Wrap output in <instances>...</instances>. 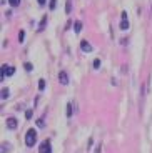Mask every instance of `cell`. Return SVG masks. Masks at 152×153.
<instances>
[{"instance_id": "cell-1", "label": "cell", "mask_w": 152, "mask_h": 153, "mask_svg": "<svg viewBox=\"0 0 152 153\" xmlns=\"http://www.w3.org/2000/svg\"><path fill=\"white\" fill-rule=\"evenodd\" d=\"M35 142H37V130H35V128H30V130L25 133V145L34 146Z\"/></svg>"}, {"instance_id": "cell-2", "label": "cell", "mask_w": 152, "mask_h": 153, "mask_svg": "<svg viewBox=\"0 0 152 153\" xmlns=\"http://www.w3.org/2000/svg\"><path fill=\"white\" fill-rule=\"evenodd\" d=\"M38 153H52V145H50L49 140L40 143V148H38Z\"/></svg>"}, {"instance_id": "cell-3", "label": "cell", "mask_w": 152, "mask_h": 153, "mask_svg": "<svg viewBox=\"0 0 152 153\" xmlns=\"http://www.w3.org/2000/svg\"><path fill=\"white\" fill-rule=\"evenodd\" d=\"M120 30H129V19H127V12H122V20H120Z\"/></svg>"}, {"instance_id": "cell-4", "label": "cell", "mask_w": 152, "mask_h": 153, "mask_svg": "<svg viewBox=\"0 0 152 153\" xmlns=\"http://www.w3.org/2000/svg\"><path fill=\"white\" fill-rule=\"evenodd\" d=\"M5 123H7V128H8V130H15V128H17V123H19V122H17L14 117H8V118L5 120Z\"/></svg>"}, {"instance_id": "cell-5", "label": "cell", "mask_w": 152, "mask_h": 153, "mask_svg": "<svg viewBox=\"0 0 152 153\" xmlns=\"http://www.w3.org/2000/svg\"><path fill=\"white\" fill-rule=\"evenodd\" d=\"M14 73H15V68H14V67H7V65H4L2 67V78H5V75H14Z\"/></svg>"}, {"instance_id": "cell-6", "label": "cell", "mask_w": 152, "mask_h": 153, "mask_svg": "<svg viewBox=\"0 0 152 153\" xmlns=\"http://www.w3.org/2000/svg\"><path fill=\"white\" fill-rule=\"evenodd\" d=\"M80 48H82V52H85V53H90L92 52V45L87 40H82V42H80Z\"/></svg>"}, {"instance_id": "cell-7", "label": "cell", "mask_w": 152, "mask_h": 153, "mask_svg": "<svg viewBox=\"0 0 152 153\" xmlns=\"http://www.w3.org/2000/svg\"><path fill=\"white\" fill-rule=\"evenodd\" d=\"M59 82H60L62 85H68V75H67V72H60V73H59Z\"/></svg>"}, {"instance_id": "cell-8", "label": "cell", "mask_w": 152, "mask_h": 153, "mask_svg": "<svg viewBox=\"0 0 152 153\" xmlns=\"http://www.w3.org/2000/svg\"><path fill=\"white\" fill-rule=\"evenodd\" d=\"M80 30H82V22L77 20V22L74 23V32H75V33H80Z\"/></svg>"}, {"instance_id": "cell-9", "label": "cell", "mask_w": 152, "mask_h": 153, "mask_svg": "<svg viewBox=\"0 0 152 153\" xmlns=\"http://www.w3.org/2000/svg\"><path fill=\"white\" fill-rule=\"evenodd\" d=\"M38 90H40V92H42V90H45V80H44V78H40V80H38Z\"/></svg>"}, {"instance_id": "cell-10", "label": "cell", "mask_w": 152, "mask_h": 153, "mask_svg": "<svg viewBox=\"0 0 152 153\" xmlns=\"http://www.w3.org/2000/svg\"><path fill=\"white\" fill-rule=\"evenodd\" d=\"M45 23H47V17H44V19H42V22H40V25H38V32H42V30H44V27H45Z\"/></svg>"}, {"instance_id": "cell-11", "label": "cell", "mask_w": 152, "mask_h": 153, "mask_svg": "<svg viewBox=\"0 0 152 153\" xmlns=\"http://www.w3.org/2000/svg\"><path fill=\"white\" fill-rule=\"evenodd\" d=\"M8 95H10V92H8L7 88H2V98L7 100V98H8Z\"/></svg>"}, {"instance_id": "cell-12", "label": "cell", "mask_w": 152, "mask_h": 153, "mask_svg": "<svg viewBox=\"0 0 152 153\" xmlns=\"http://www.w3.org/2000/svg\"><path fill=\"white\" fill-rule=\"evenodd\" d=\"M23 68H25L27 72H32V70H34V65H32V63H29V62H27V63H23Z\"/></svg>"}, {"instance_id": "cell-13", "label": "cell", "mask_w": 152, "mask_h": 153, "mask_svg": "<svg viewBox=\"0 0 152 153\" xmlns=\"http://www.w3.org/2000/svg\"><path fill=\"white\" fill-rule=\"evenodd\" d=\"M8 4H10L12 7H17V5H20V0H8Z\"/></svg>"}, {"instance_id": "cell-14", "label": "cell", "mask_w": 152, "mask_h": 153, "mask_svg": "<svg viewBox=\"0 0 152 153\" xmlns=\"http://www.w3.org/2000/svg\"><path fill=\"white\" fill-rule=\"evenodd\" d=\"M23 38H25V32H23V30H20V33H19V42H20V43L23 42Z\"/></svg>"}, {"instance_id": "cell-15", "label": "cell", "mask_w": 152, "mask_h": 153, "mask_svg": "<svg viewBox=\"0 0 152 153\" xmlns=\"http://www.w3.org/2000/svg\"><path fill=\"white\" fill-rule=\"evenodd\" d=\"M67 117H72V103L67 105Z\"/></svg>"}, {"instance_id": "cell-16", "label": "cell", "mask_w": 152, "mask_h": 153, "mask_svg": "<svg viewBox=\"0 0 152 153\" xmlns=\"http://www.w3.org/2000/svg\"><path fill=\"white\" fill-rule=\"evenodd\" d=\"M70 10H72V5H70V0H68L67 5H65V12H67V13H70Z\"/></svg>"}, {"instance_id": "cell-17", "label": "cell", "mask_w": 152, "mask_h": 153, "mask_svg": "<svg viewBox=\"0 0 152 153\" xmlns=\"http://www.w3.org/2000/svg\"><path fill=\"white\" fill-rule=\"evenodd\" d=\"M55 4H57V0H50V4H49L50 10H53V8H55Z\"/></svg>"}, {"instance_id": "cell-18", "label": "cell", "mask_w": 152, "mask_h": 153, "mask_svg": "<svg viewBox=\"0 0 152 153\" xmlns=\"http://www.w3.org/2000/svg\"><path fill=\"white\" fill-rule=\"evenodd\" d=\"M99 67H100V60L99 58H95L94 60V68H99Z\"/></svg>"}, {"instance_id": "cell-19", "label": "cell", "mask_w": 152, "mask_h": 153, "mask_svg": "<svg viewBox=\"0 0 152 153\" xmlns=\"http://www.w3.org/2000/svg\"><path fill=\"white\" fill-rule=\"evenodd\" d=\"M44 125H45V123H44V120H42V118H40V120H37V126H38V128H42Z\"/></svg>"}, {"instance_id": "cell-20", "label": "cell", "mask_w": 152, "mask_h": 153, "mask_svg": "<svg viewBox=\"0 0 152 153\" xmlns=\"http://www.w3.org/2000/svg\"><path fill=\"white\" fill-rule=\"evenodd\" d=\"M25 118H32V110H27L25 111Z\"/></svg>"}, {"instance_id": "cell-21", "label": "cell", "mask_w": 152, "mask_h": 153, "mask_svg": "<svg viewBox=\"0 0 152 153\" xmlns=\"http://www.w3.org/2000/svg\"><path fill=\"white\" fill-rule=\"evenodd\" d=\"M37 2H38V4H40V5H44V4H45V2H47V0H37Z\"/></svg>"}, {"instance_id": "cell-22", "label": "cell", "mask_w": 152, "mask_h": 153, "mask_svg": "<svg viewBox=\"0 0 152 153\" xmlns=\"http://www.w3.org/2000/svg\"><path fill=\"white\" fill-rule=\"evenodd\" d=\"M95 153H100V145L97 146V148H95Z\"/></svg>"}]
</instances>
